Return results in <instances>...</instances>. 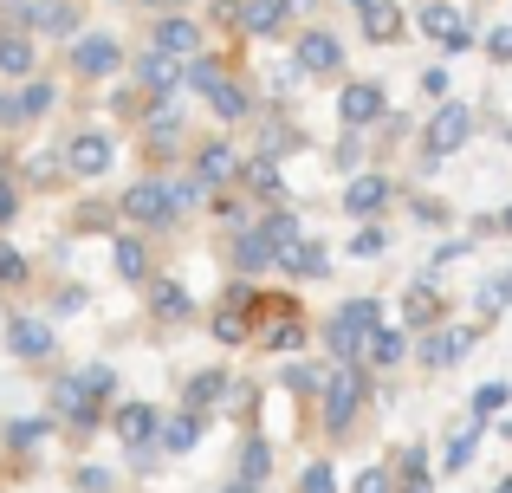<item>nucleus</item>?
Masks as SVG:
<instances>
[{
  "mask_svg": "<svg viewBox=\"0 0 512 493\" xmlns=\"http://www.w3.org/2000/svg\"><path fill=\"white\" fill-rule=\"evenodd\" d=\"M376 325H383V305H376V299H350V305H338V312H331V325H325L331 364H357Z\"/></svg>",
  "mask_w": 512,
  "mask_h": 493,
  "instance_id": "f257e3e1",
  "label": "nucleus"
},
{
  "mask_svg": "<svg viewBox=\"0 0 512 493\" xmlns=\"http://www.w3.org/2000/svg\"><path fill=\"white\" fill-rule=\"evenodd\" d=\"M318 403H325V429H350L357 409L370 403V377H363V364H325Z\"/></svg>",
  "mask_w": 512,
  "mask_h": 493,
  "instance_id": "f03ea898",
  "label": "nucleus"
},
{
  "mask_svg": "<svg viewBox=\"0 0 512 493\" xmlns=\"http://www.w3.org/2000/svg\"><path fill=\"white\" fill-rule=\"evenodd\" d=\"M415 33L435 39L441 52H467V46H474V26H467V13H454L448 0H428V7L415 13Z\"/></svg>",
  "mask_w": 512,
  "mask_h": 493,
  "instance_id": "7ed1b4c3",
  "label": "nucleus"
},
{
  "mask_svg": "<svg viewBox=\"0 0 512 493\" xmlns=\"http://www.w3.org/2000/svg\"><path fill=\"white\" fill-rule=\"evenodd\" d=\"M467 137H474V111L467 104H441L435 117H428V156H454V150H467Z\"/></svg>",
  "mask_w": 512,
  "mask_h": 493,
  "instance_id": "20e7f679",
  "label": "nucleus"
},
{
  "mask_svg": "<svg viewBox=\"0 0 512 493\" xmlns=\"http://www.w3.org/2000/svg\"><path fill=\"white\" fill-rule=\"evenodd\" d=\"M253 305H260V299H253V286H247V279H240V286H227V299L214 305V318H208V325H214V338H221V344H247V338H253V325H247V312H253Z\"/></svg>",
  "mask_w": 512,
  "mask_h": 493,
  "instance_id": "39448f33",
  "label": "nucleus"
},
{
  "mask_svg": "<svg viewBox=\"0 0 512 493\" xmlns=\"http://www.w3.org/2000/svg\"><path fill=\"white\" fill-rule=\"evenodd\" d=\"M156 429H163L156 403H124V409H117V442H124L137 461H150V455H156Z\"/></svg>",
  "mask_w": 512,
  "mask_h": 493,
  "instance_id": "423d86ee",
  "label": "nucleus"
},
{
  "mask_svg": "<svg viewBox=\"0 0 512 493\" xmlns=\"http://www.w3.org/2000/svg\"><path fill=\"white\" fill-rule=\"evenodd\" d=\"M72 65H78V78H111L117 65H124V46H117L111 33H78L72 39Z\"/></svg>",
  "mask_w": 512,
  "mask_h": 493,
  "instance_id": "0eeeda50",
  "label": "nucleus"
},
{
  "mask_svg": "<svg viewBox=\"0 0 512 493\" xmlns=\"http://www.w3.org/2000/svg\"><path fill=\"white\" fill-rule=\"evenodd\" d=\"M175 208H182V202H175V182H137V189L124 195V215L143 221V228H163Z\"/></svg>",
  "mask_w": 512,
  "mask_h": 493,
  "instance_id": "6e6552de",
  "label": "nucleus"
},
{
  "mask_svg": "<svg viewBox=\"0 0 512 493\" xmlns=\"http://www.w3.org/2000/svg\"><path fill=\"white\" fill-rule=\"evenodd\" d=\"M111 156H117V143L104 137V130H78L72 137V150H65V163H72V176H104V169H111Z\"/></svg>",
  "mask_w": 512,
  "mask_h": 493,
  "instance_id": "1a4fd4ad",
  "label": "nucleus"
},
{
  "mask_svg": "<svg viewBox=\"0 0 512 493\" xmlns=\"http://www.w3.org/2000/svg\"><path fill=\"white\" fill-rule=\"evenodd\" d=\"M7 351H13V357H26V364H39V357L59 351V338H52L46 318H13V325H7Z\"/></svg>",
  "mask_w": 512,
  "mask_h": 493,
  "instance_id": "9d476101",
  "label": "nucleus"
},
{
  "mask_svg": "<svg viewBox=\"0 0 512 493\" xmlns=\"http://www.w3.org/2000/svg\"><path fill=\"white\" fill-rule=\"evenodd\" d=\"M383 111H389V98H383V85H376V78H363V85H344L338 117H344L350 130H357V124H376Z\"/></svg>",
  "mask_w": 512,
  "mask_h": 493,
  "instance_id": "9b49d317",
  "label": "nucleus"
},
{
  "mask_svg": "<svg viewBox=\"0 0 512 493\" xmlns=\"http://www.w3.org/2000/svg\"><path fill=\"white\" fill-rule=\"evenodd\" d=\"M52 416H65L72 429H98V403L85 396V383H78V377L52 383Z\"/></svg>",
  "mask_w": 512,
  "mask_h": 493,
  "instance_id": "f8f14e48",
  "label": "nucleus"
},
{
  "mask_svg": "<svg viewBox=\"0 0 512 493\" xmlns=\"http://www.w3.org/2000/svg\"><path fill=\"white\" fill-rule=\"evenodd\" d=\"M39 111H52V85L46 78H26L13 98H0V124H26V117H39Z\"/></svg>",
  "mask_w": 512,
  "mask_h": 493,
  "instance_id": "ddd939ff",
  "label": "nucleus"
},
{
  "mask_svg": "<svg viewBox=\"0 0 512 493\" xmlns=\"http://www.w3.org/2000/svg\"><path fill=\"white\" fill-rule=\"evenodd\" d=\"M137 85L150 91V98H169V91L182 85V65H175L169 52H156V46H150V52L137 59Z\"/></svg>",
  "mask_w": 512,
  "mask_h": 493,
  "instance_id": "4468645a",
  "label": "nucleus"
},
{
  "mask_svg": "<svg viewBox=\"0 0 512 493\" xmlns=\"http://www.w3.org/2000/svg\"><path fill=\"white\" fill-rule=\"evenodd\" d=\"M344 65V39L338 33H305L299 39V72H338Z\"/></svg>",
  "mask_w": 512,
  "mask_h": 493,
  "instance_id": "2eb2a0df",
  "label": "nucleus"
},
{
  "mask_svg": "<svg viewBox=\"0 0 512 493\" xmlns=\"http://www.w3.org/2000/svg\"><path fill=\"white\" fill-rule=\"evenodd\" d=\"M467 351H474V325H441L435 331V338H428V364H435V370H448L454 364V357H467Z\"/></svg>",
  "mask_w": 512,
  "mask_h": 493,
  "instance_id": "dca6fc26",
  "label": "nucleus"
},
{
  "mask_svg": "<svg viewBox=\"0 0 512 493\" xmlns=\"http://www.w3.org/2000/svg\"><path fill=\"white\" fill-rule=\"evenodd\" d=\"M286 7H292V0H240V33H247V39H266V33H279Z\"/></svg>",
  "mask_w": 512,
  "mask_h": 493,
  "instance_id": "f3484780",
  "label": "nucleus"
},
{
  "mask_svg": "<svg viewBox=\"0 0 512 493\" xmlns=\"http://www.w3.org/2000/svg\"><path fill=\"white\" fill-rule=\"evenodd\" d=\"M195 442H201V416H188V409L163 416V429H156V448H163V455H188Z\"/></svg>",
  "mask_w": 512,
  "mask_h": 493,
  "instance_id": "a211bd4d",
  "label": "nucleus"
},
{
  "mask_svg": "<svg viewBox=\"0 0 512 493\" xmlns=\"http://www.w3.org/2000/svg\"><path fill=\"white\" fill-rule=\"evenodd\" d=\"M221 396H227V370H195L182 390V409L188 416H208V403H221Z\"/></svg>",
  "mask_w": 512,
  "mask_h": 493,
  "instance_id": "6ab92c4d",
  "label": "nucleus"
},
{
  "mask_svg": "<svg viewBox=\"0 0 512 493\" xmlns=\"http://www.w3.org/2000/svg\"><path fill=\"white\" fill-rule=\"evenodd\" d=\"M383 202H389V182L383 176H357V182H350V189H344V208H350V215H383Z\"/></svg>",
  "mask_w": 512,
  "mask_h": 493,
  "instance_id": "aec40b11",
  "label": "nucleus"
},
{
  "mask_svg": "<svg viewBox=\"0 0 512 493\" xmlns=\"http://www.w3.org/2000/svg\"><path fill=\"white\" fill-rule=\"evenodd\" d=\"M156 52H169V59H188V52L201 46V26H188V20H156V39H150Z\"/></svg>",
  "mask_w": 512,
  "mask_h": 493,
  "instance_id": "412c9836",
  "label": "nucleus"
},
{
  "mask_svg": "<svg viewBox=\"0 0 512 493\" xmlns=\"http://www.w3.org/2000/svg\"><path fill=\"white\" fill-rule=\"evenodd\" d=\"M273 260H279V247L266 241V228H247L234 241V266H240V273H260V266H273Z\"/></svg>",
  "mask_w": 512,
  "mask_h": 493,
  "instance_id": "4be33fe9",
  "label": "nucleus"
},
{
  "mask_svg": "<svg viewBox=\"0 0 512 493\" xmlns=\"http://www.w3.org/2000/svg\"><path fill=\"white\" fill-rule=\"evenodd\" d=\"M208 104H214V117H227V124H240V117L253 111L247 85H234V78H214V85H208Z\"/></svg>",
  "mask_w": 512,
  "mask_h": 493,
  "instance_id": "5701e85b",
  "label": "nucleus"
},
{
  "mask_svg": "<svg viewBox=\"0 0 512 493\" xmlns=\"http://www.w3.org/2000/svg\"><path fill=\"white\" fill-rule=\"evenodd\" d=\"M247 189L253 195H260V202H286V176H279V163H273V156H253V163H247Z\"/></svg>",
  "mask_w": 512,
  "mask_h": 493,
  "instance_id": "b1692460",
  "label": "nucleus"
},
{
  "mask_svg": "<svg viewBox=\"0 0 512 493\" xmlns=\"http://www.w3.org/2000/svg\"><path fill=\"white\" fill-rule=\"evenodd\" d=\"M234 169H240V163H234V150H227V143H208V150L195 156V182H201L208 195H214V182H227Z\"/></svg>",
  "mask_w": 512,
  "mask_h": 493,
  "instance_id": "393cba45",
  "label": "nucleus"
},
{
  "mask_svg": "<svg viewBox=\"0 0 512 493\" xmlns=\"http://www.w3.org/2000/svg\"><path fill=\"white\" fill-rule=\"evenodd\" d=\"M396 33H402V7H389V0L363 7V39H376V46H396Z\"/></svg>",
  "mask_w": 512,
  "mask_h": 493,
  "instance_id": "a878e982",
  "label": "nucleus"
},
{
  "mask_svg": "<svg viewBox=\"0 0 512 493\" xmlns=\"http://www.w3.org/2000/svg\"><path fill=\"white\" fill-rule=\"evenodd\" d=\"M279 266H286L292 279H318L331 260H325V247H318V241H299V247H286V253H279Z\"/></svg>",
  "mask_w": 512,
  "mask_h": 493,
  "instance_id": "bb28decb",
  "label": "nucleus"
},
{
  "mask_svg": "<svg viewBox=\"0 0 512 493\" xmlns=\"http://www.w3.org/2000/svg\"><path fill=\"white\" fill-rule=\"evenodd\" d=\"M0 72H7V78L33 72V39H26V33H0Z\"/></svg>",
  "mask_w": 512,
  "mask_h": 493,
  "instance_id": "cd10ccee",
  "label": "nucleus"
},
{
  "mask_svg": "<svg viewBox=\"0 0 512 493\" xmlns=\"http://www.w3.org/2000/svg\"><path fill=\"white\" fill-rule=\"evenodd\" d=\"M402 351H409V338H402V331H389V325H376L370 344H363V357H370V364H402Z\"/></svg>",
  "mask_w": 512,
  "mask_h": 493,
  "instance_id": "c85d7f7f",
  "label": "nucleus"
},
{
  "mask_svg": "<svg viewBox=\"0 0 512 493\" xmlns=\"http://www.w3.org/2000/svg\"><path fill=\"white\" fill-rule=\"evenodd\" d=\"M117 247V273L124 279H150V247L137 241V234H124V241H111Z\"/></svg>",
  "mask_w": 512,
  "mask_h": 493,
  "instance_id": "c756f323",
  "label": "nucleus"
},
{
  "mask_svg": "<svg viewBox=\"0 0 512 493\" xmlns=\"http://www.w3.org/2000/svg\"><path fill=\"white\" fill-rule=\"evenodd\" d=\"M150 305H156L163 318H188V312H195V299H188L175 279H156V286H150Z\"/></svg>",
  "mask_w": 512,
  "mask_h": 493,
  "instance_id": "7c9ffc66",
  "label": "nucleus"
},
{
  "mask_svg": "<svg viewBox=\"0 0 512 493\" xmlns=\"http://www.w3.org/2000/svg\"><path fill=\"white\" fill-rule=\"evenodd\" d=\"M266 468H273V448H266L260 435H247V448H240V481L260 487V481H266Z\"/></svg>",
  "mask_w": 512,
  "mask_h": 493,
  "instance_id": "2f4dec72",
  "label": "nucleus"
},
{
  "mask_svg": "<svg viewBox=\"0 0 512 493\" xmlns=\"http://www.w3.org/2000/svg\"><path fill=\"white\" fill-rule=\"evenodd\" d=\"M402 312H409V325H435V318H441V292L435 286H409Z\"/></svg>",
  "mask_w": 512,
  "mask_h": 493,
  "instance_id": "473e14b6",
  "label": "nucleus"
},
{
  "mask_svg": "<svg viewBox=\"0 0 512 493\" xmlns=\"http://www.w3.org/2000/svg\"><path fill=\"white\" fill-rule=\"evenodd\" d=\"M474 455H480V422H467V429H461V435L448 442V455H441V468H448V474H461V468H467Z\"/></svg>",
  "mask_w": 512,
  "mask_h": 493,
  "instance_id": "72a5a7b5",
  "label": "nucleus"
},
{
  "mask_svg": "<svg viewBox=\"0 0 512 493\" xmlns=\"http://www.w3.org/2000/svg\"><path fill=\"white\" fill-rule=\"evenodd\" d=\"M506 403H512V390H506V383H480V390H474V403H467V409H474V422H493Z\"/></svg>",
  "mask_w": 512,
  "mask_h": 493,
  "instance_id": "f704fd0d",
  "label": "nucleus"
},
{
  "mask_svg": "<svg viewBox=\"0 0 512 493\" xmlns=\"http://www.w3.org/2000/svg\"><path fill=\"white\" fill-rule=\"evenodd\" d=\"M260 228H266V241H273L279 253H286V247H299V241H305V234H299V221H292V215H266V221H260Z\"/></svg>",
  "mask_w": 512,
  "mask_h": 493,
  "instance_id": "c9c22d12",
  "label": "nucleus"
},
{
  "mask_svg": "<svg viewBox=\"0 0 512 493\" xmlns=\"http://www.w3.org/2000/svg\"><path fill=\"white\" fill-rule=\"evenodd\" d=\"M78 383H85V396H98V403H104V396L117 390V370L111 364H91V370H78Z\"/></svg>",
  "mask_w": 512,
  "mask_h": 493,
  "instance_id": "e433bc0d",
  "label": "nucleus"
},
{
  "mask_svg": "<svg viewBox=\"0 0 512 493\" xmlns=\"http://www.w3.org/2000/svg\"><path fill=\"white\" fill-rule=\"evenodd\" d=\"M299 493H338V474H331V461H312V468L299 474Z\"/></svg>",
  "mask_w": 512,
  "mask_h": 493,
  "instance_id": "4c0bfd02",
  "label": "nucleus"
},
{
  "mask_svg": "<svg viewBox=\"0 0 512 493\" xmlns=\"http://www.w3.org/2000/svg\"><path fill=\"white\" fill-rule=\"evenodd\" d=\"M350 493H396V474L389 468H363L357 481H350Z\"/></svg>",
  "mask_w": 512,
  "mask_h": 493,
  "instance_id": "58836bf2",
  "label": "nucleus"
},
{
  "mask_svg": "<svg viewBox=\"0 0 512 493\" xmlns=\"http://www.w3.org/2000/svg\"><path fill=\"white\" fill-rule=\"evenodd\" d=\"M286 383H292L299 396H318V383H325V370H312V364H292V370H286Z\"/></svg>",
  "mask_w": 512,
  "mask_h": 493,
  "instance_id": "ea45409f",
  "label": "nucleus"
},
{
  "mask_svg": "<svg viewBox=\"0 0 512 493\" xmlns=\"http://www.w3.org/2000/svg\"><path fill=\"white\" fill-rule=\"evenodd\" d=\"M506 299H512V266H506L500 279H487V292H480V305H487V312H500Z\"/></svg>",
  "mask_w": 512,
  "mask_h": 493,
  "instance_id": "a19ab883",
  "label": "nucleus"
},
{
  "mask_svg": "<svg viewBox=\"0 0 512 493\" xmlns=\"http://www.w3.org/2000/svg\"><path fill=\"white\" fill-rule=\"evenodd\" d=\"M383 247H389V241H383V228H357V241H350V253H357V260H376Z\"/></svg>",
  "mask_w": 512,
  "mask_h": 493,
  "instance_id": "79ce46f5",
  "label": "nucleus"
},
{
  "mask_svg": "<svg viewBox=\"0 0 512 493\" xmlns=\"http://www.w3.org/2000/svg\"><path fill=\"white\" fill-rule=\"evenodd\" d=\"M0 279H7V286H13V279H26V260H20V247H7V241H0Z\"/></svg>",
  "mask_w": 512,
  "mask_h": 493,
  "instance_id": "37998d69",
  "label": "nucleus"
},
{
  "mask_svg": "<svg viewBox=\"0 0 512 493\" xmlns=\"http://www.w3.org/2000/svg\"><path fill=\"white\" fill-rule=\"evenodd\" d=\"M39 435H46V422H13V429H7V442H13V448H33Z\"/></svg>",
  "mask_w": 512,
  "mask_h": 493,
  "instance_id": "c03bdc74",
  "label": "nucleus"
},
{
  "mask_svg": "<svg viewBox=\"0 0 512 493\" xmlns=\"http://www.w3.org/2000/svg\"><path fill=\"white\" fill-rule=\"evenodd\" d=\"M487 59L512 65V26H500V33H487Z\"/></svg>",
  "mask_w": 512,
  "mask_h": 493,
  "instance_id": "a18cd8bd",
  "label": "nucleus"
},
{
  "mask_svg": "<svg viewBox=\"0 0 512 493\" xmlns=\"http://www.w3.org/2000/svg\"><path fill=\"white\" fill-rule=\"evenodd\" d=\"M422 91H428V98H448V72H441V65H428V72H422Z\"/></svg>",
  "mask_w": 512,
  "mask_h": 493,
  "instance_id": "49530a36",
  "label": "nucleus"
},
{
  "mask_svg": "<svg viewBox=\"0 0 512 493\" xmlns=\"http://www.w3.org/2000/svg\"><path fill=\"white\" fill-rule=\"evenodd\" d=\"M78 487H85V493H111V474H104V468H85V474H78Z\"/></svg>",
  "mask_w": 512,
  "mask_h": 493,
  "instance_id": "de8ad7c7",
  "label": "nucleus"
},
{
  "mask_svg": "<svg viewBox=\"0 0 512 493\" xmlns=\"http://www.w3.org/2000/svg\"><path fill=\"white\" fill-rule=\"evenodd\" d=\"M150 137H175V111H150Z\"/></svg>",
  "mask_w": 512,
  "mask_h": 493,
  "instance_id": "09e8293b",
  "label": "nucleus"
},
{
  "mask_svg": "<svg viewBox=\"0 0 512 493\" xmlns=\"http://www.w3.org/2000/svg\"><path fill=\"white\" fill-rule=\"evenodd\" d=\"M13 208H20V202H13V189H7V182H0V221H7Z\"/></svg>",
  "mask_w": 512,
  "mask_h": 493,
  "instance_id": "8fccbe9b",
  "label": "nucleus"
},
{
  "mask_svg": "<svg viewBox=\"0 0 512 493\" xmlns=\"http://www.w3.org/2000/svg\"><path fill=\"white\" fill-rule=\"evenodd\" d=\"M143 7H156V13H169V20H175V7H182V0H143Z\"/></svg>",
  "mask_w": 512,
  "mask_h": 493,
  "instance_id": "3c124183",
  "label": "nucleus"
},
{
  "mask_svg": "<svg viewBox=\"0 0 512 493\" xmlns=\"http://www.w3.org/2000/svg\"><path fill=\"white\" fill-rule=\"evenodd\" d=\"M221 493H260V487H247V481H234V487H221Z\"/></svg>",
  "mask_w": 512,
  "mask_h": 493,
  "instance_id": "603ef678",
  "label": "nucleus"
},
{
  "mask_svg": "<svg viewBox=\"0 0 512 493\" xmlns=\"http://www.w3.org/2000/svg\"><path fill=\"white\" fill-rule=\"evenodd\" d=\"M493 228H506V234H512V208H506V215H500V221H493Z\"/></svg>",
  "mask_w": 512,
  "mask_h": 493,
  "instance_id": "864d4df0",
  "label": "nucleus"
},
{
  "mask_svg": "<svg viewBox=\"0 0 512 493\" xmlns=\"http://www.w3.org/2000/svg\"><path fill=\"white\" fill-rule=\"evenodd\" d=\"M493 493H512V474H506V481H500V487H493Z\"/></svg>",
  "mask_w": 512,
  "mask_h": 493,
  "instance_id": "5fc2aeb1",
  "label": "nucleus"
},
{
  "mask_svg": "<svg viewBox=\"0 0 512 493\" xmlns=\"http://www.w3.org/2000/svg\"><path fill=\"white\" fill-rule=\"evenodd\" d=\"M350 7H357V13H363V7H376V0H350Z\"/></svg>",
  "mask_w": 512,
  "mask_h": 493,
  "instance_id": "6e6d98bb",
  "label": "nucleus"
},
{
  "mask_svg": "<svg viewBox=\"0 0 512 493\" xmlns=\"http://www.w3.org/2000/svg\"><path fill=\"white\" fill-rule=\"evenodd\" d=\"M221 7H240V0H221Z\"/></svg>",
  "mask_w": 512,
  "mask_h": 493,
  "instance_id": "4d7b16f0",
  "label": "nucleus"
},
{
  "mask_svg": "<svg viewBox=\"0 0 512 493\" xmlns=\"http://www.w3.org/2000/svg\"><path fill=\"white\" fill-rule=\"evenodd\" d=\"M506 143H512V137H506Z\"/></svg>",
  "mask_w": 512,
  "mask_h": 493,
  "instance_id": "13d9d810",
  "label": "nucleus"
}]
</instances>
